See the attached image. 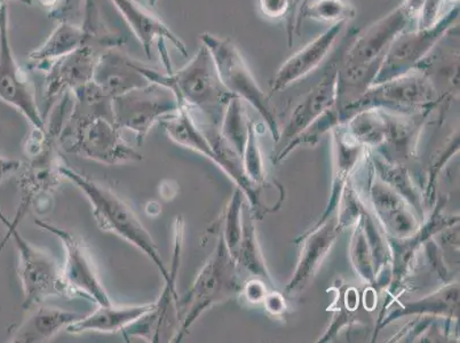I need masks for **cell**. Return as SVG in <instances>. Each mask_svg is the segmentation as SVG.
<instances>
[{
	"mask_svg": "<svg viewBox=\"0 0 460 343\" xmlns=\"http://www.w3.org/2000/svg\"><path fill=\"white\" fill-rule=\"evenodd\" d=\"M438 102L440 96L433 82L428 75L415 70L403 76L370 85L358 99L338 111L342 123L367 109L410 116L432 111Z\"/></svg>",
	"mask_w": 460,
	"mask_h": 343,
	"instance_id": "cell-5",
	"label": "cell"
},
{
	"mask_svg": "<svg viewBox=\"0 0 460 343\" xmlns=\"http://www.w3.org/2000/svg\"><path fill=\"white\" fill-rule=\"evenodd\" d=\"M58 144L68 154L104 165L137 163L144 159L136 148L124 140L114 121L103 117L75 121L66 119Z\"/></svg>",
	"mask_w": 460,
	"mask_h": 343,
	"instance_id": "cell-7",
	"label": "cell"
},
{
	"mask_svg": "<svg viewBox=\"0 0 460 343\" xmlns=\"http://www.w3.org/2000/svg\"><path fill=\"white\" fill-rule=\"evenodd\" d=\"M236 259L230 253L220 235L215 251L205 262L191 287L183 298L179 299L180 325L173 342H181L190 333L191 326L208 309L240 291Z\"/></svg>",
	"mask_w": 460,
	"mask_h": 343,
	"instance_id": "cell-4",
	"label": "cell"
},
{
	"mask_svg": "<svg viewBox=\"0 0 460 343\" xmlns=\"http://www.w3.org/2000/svg\"><path fill=\"white\" fill-rule=\"evenodd\" d=\"M155 303L133 305H99L95 312L82 316L74 323L66 326L70 334L86 332L116 333L122 332L128 326L140 320L142 316L152 311Z\"/></svg>",
	"mask_w": 460,
	"mask_h": 343,
	"instance_id": "cell-22",
	"label": "cell"
},
{
	"mask_svg": "<svg viewBox=\"0 0 460 343\" xmlns=\"http://www.w3.org/2000/svg\"><path fill=\"white\" fill-rule=\"evenodd\" d=\"M341 230L342 227L338 219L328 217L307 233L306 236L300 238L303 248L300 251L294 276L287 286L288 295L300 291L316 274L334 242L341 235Z\"/></svg>",
	"mask_w": 460,
	"mask_h": 343,
	"instance_id": "cell-17",
	"label": "cell"
},
{
	"mask_svg": "<svg viewBox=\"0 0 460 343\" xmlns=\"http://www.w3.org/2000/svg\"><path fill=\"white\" fill-rule=\"evenodd\" d=\"M424 2L403 0L354 40L339 69L338 100L349 90H353L349 103L365 93L377 73L385 52L396 37L407 31L410 24L418 20Z\"/></svg>",
	"mask_w": 460,
	"mask_h": 343,
	"instance_id": "cell-1",
	"label": "cell"
},
{
	"mask_svg": "<svg viewBox=\"0 0 460 343\" xmlns=\"http://www.w3.org/2000/svg\"><path fill=\"white\" fill-rule=\"evenodd\" d=\"M371 158L375 172L377 173L376 177L393 188L397 194L402 196V198L411 205L413 210H416L418 215L424 217L421 196L420 192H418L415 183H413L408 170L405 169L403 164L387 161L382 154H372Z\"/></svg>",
	"mask_w": 460,
	"mask_h": 343,
	"instance_id": "cell-27",
	"label": "cell"
},
{
	"mask_svg": "<svg viewBox=\"0 0 460 343\" xmlns=\"http://www.w3.org/2000/svg\"><path fill=\"white\" fill-rule=\"evenodd\" d=\"M62 0H37V3L40 4L44 10H48L49 13H51L54 10H57L58 5H60Z\"/></svg>",
	"mask_w": 460,
	"mask_h": 343,
	"instance_id": "cell-40",
	"label": "cell"
},
{
	"mask_svg": "<svg viewBox=\"0 0 460 343\" xmlns=\"http://www.w3.org/2000/svg\"><path fill=\"white\" fill-rule=\"evenodd\" d=\"M402 309H396L384 320L382 326L392 323L397 318L409 315H429L447 317V320H457L459 317V284L442 288L428 298L412 303H403Z\"/></svg>",
	"mask_w": 460,
	"mask_h": 343,
	"instance_id": "cell-25",
	"label": "cell"
},
{
	"mask_svg": "<svg viewBox=\"0 0 460 343\" xmlns=\"http://www.w3.org/2000/svg\"><path fill=\"white\" fill-rule=\"evenodd\" d=\"M7 228V238L13 240L19 252V276L23 288V311L29 312L46 300L81 298L79 293L66 283L62 267L45 251L36 248L21 235L18 228ZM6 238V240H7ZM6 240L0 245V252Z\"/></svg>",
	"mask_w": 460,
	"mask_h": 343,
	"instance_id": "cell-8",
	"label": "cell"
},
{
	"mask_svg": "<svg viewBox=\"0 0 460 343\" xmlns=\"http://www.w3.org/2000/svg\"><path fill=\"white\" fill-rule=\"evenodd\" d=\"M104 51L84 45L68 56L53 61L45 74V98L53 101L93 81L96 62Z\"/></svg>",
	"mask_w": 460,
	"mask_h": 343,
	"instance_id": "cell-14",
	"label": "cell"
},
{
	"mask_svg": "<svg viewBox=\"0 0 460 343\" xmlns=\"http://www.w3.org/2000/svg\"><path fill=\"white\" fill-rule=\"evenodd\" d=\"M111 2L127 21L149 58H152L155 41H157V44L162 41H170L180 54L183 57L188 56L185 43L157 15L142 6L137 0H111Z\"/></svg>",
	"mask_w": 460,
	"mask_h": 343,
	"instance_id": "cell-20",
	"label": "cell"
},
{
	"mask_svg": "<svg viewBox=\"0 0 460 343\" xmlns=\"http://www.w3.org/2000/svg\"><path fill=\"white\" fill-rule=\"evenodd\" d=\"M12 2H16L22 4V5L31 6L32 5V0H12Z\"/></svg>",
	"mask_w": 460,
	"mask_h": 343,
	"instance_id": "cell-41",
	"label": "cell"
},
{
	"mask_svg": "<svg viewBox=\"0 0 460 343\" xmlns=\"http://www.w3.org/2000/svg\"><path fill=\"white\" fill-rule=\"evenodd\" d=\"M31 315L11 329V341L41 343L51 340L61 330L81 318L76 312L40 304L31 309Z\"/></svg>",
	"mask_w": 460,
	"mask_h": 343,
	"instance_id": "cell-21",
	"label": "cell"
},
{
	"mask_svg": "<svg viewBox=\"0 0 460 343\" xmlns=\"http://www.w3.org/2000/svg\"><path fill=\"white\" fill-rule=\"evenodd\" d=\"M262 303H265L266 311L273 315H282L287 311L286 300L279 292L267 293Z\"/></svg>",
	"mask_w": 460,
	"mask_h": 343,
	"instance_id": "cell-38",
	"label": "cell"
},
{
	"mask_svg": "<svg viewBox=\"0 0 460 343\" xmlns=\"http://www.w3.org/2000/svg\"><path fill=\"white\" fill-rule=\"evenodd\" d=\"M58 173L73 182L90 200L100 228L131 242L157 266L164 282L170 279V270L163 261L156 242L128 204L109 188L100 186L68 166H58Z\"/></svg>",
	"mask_w": 460,
	"mask_h": 343,
	"instance_id": "cell-3",
	"label": "cell"
},
{
	"mask_svg": "<svg viewBox=\"0 0 460 343\" xmlns=\"http://www.w3.org/2000/svg\"><path fill=\"white\" fill-rule=\"evenodd\" d=\"M236 261L238 265L243 266L257 278L271 282L261 245H259L257 230L254 227L252 216L246 210L245 205H243V210H242V237L240 245H238Z\"/></svg>",
	"mask_w": 460,
	"mask_h": 343,
	"instance_id": "cell-28",
	"label": "cell"
},
{
	"mask_svg": "<svg viewBox=\"0 0 460 343\" xmlns=\"http://www.w3.org/2000/svg\"><path fill=\"white\" fill-rule=\"evenodd\" d=\"M350 261L359 277L375 286L376 273L374 258H372L369 242L367 240L361 216L358 220V227L355 228L352 241H350Z\"/></svg>",
	"mask_w": 460,
	"mask_h": 343,
	"instance_id": "cell-30",
	"label": "cell"
},
{
	"mask_svg": "<svg viewBox=\"0 0 460 343\" xmlns=\"http://www.w3.org/2000/svg\"><path fill=\"white\" fill-rule=\"evenodd\" d=\"M178 108V99L173 92L169 87L152 82L112 99L116 127L135 133L139 145L145 141L155 124L173 114Z\"/></svg>",
	"mask_w": 460,
	"mask_h": 343,
	"instance_id": "cell-10",
	"label": "cell"
},
{
	"mask_svg": "<svg viewBox=\"0 0 460 343\" xmlns=\"http://www.w3.org/2000/svg\"><path fill=\"white\" fill-rule=\"evenodd\" d=\"M137 64L139 61L119 48L106 49L96 62L93 82L111 99L146 86L150 82L137 69Z\"/></svg>",
	"mask_w": 460,
	"mask_h": 343,
	"instance_id": "cell-19",
	"label": "cell"
},
{
	"mask_svg": "<svg viewBox=\"0 0 460 343\" xmlns=\"http://www.w3.org/2000/svg\"><path fill=\"white\" fill-rule=\"evenodd\" d=\"M242 163H243L246 178L251 183L257 187L265 181V166H263L262 154L259 146L256 123L253 121L250 124L248 142H246Z\"/></svg>",
	"mask_w": 460,
	"mask_h": 343,
	"instance_id": "cell-32",
	"label": "cell"
},
{
	"mask_svg": "<svg viewBox=\"0 0 460 343\" xmlns=\"http://www.w3.org/2000/svg\"><path fill=\"white\" fill-rule=\"evenodd\" d=\"M20 167V161H16V159L0 157V182L10 177V175L14 174L15 172H18Z\"/></svg>",
	"mask_w": 460,
	"mask_h": 343,
	"instance_id": "cell-39",
	"label": "cell"
},
{
	"mask_svg": "<svg viewBox=\"0 0 460 343\" xmlns=\"http://www.w3.org/2000/svg\"><path fill=\"white\" fill-rule=\"evenodd\" d=\"M357 16V11L345 0H315L305 4L300 12L301 18H307L319 22H349Z\"/></svg>",
	"mask_w": 460,
	"mask_h": 343,
	"instance_id": "cell-29",
	"label": "cell"
},
{
	"mask_svg": "<svg viewBox=\"0 0 460 343\" xmlns=\"http://www.w3.org/2000/svg\"><path fill=\"white\" fill-rule=\"evenodd\" d=\"M84 7H85V0H62L57 10L49 15L58 22L69 21V22L82 24Z\"/></svg>",
	"mask_w": 460,
	"mask_h": 343,
	"instance_id": "cell-33",
	"label": "cell"
},
{
	"mask_svg": "<svg viewBox=\"0 0 460 343\" xmlns=\"http://www.w3.org/2000/svg\"><path fill=\"white\" fill-rule=\"evenodd\" d=\"M442 4L443 0H425L418 16L417 28H429L437 23L442 16L440 14Z\"/></svg>",
	"mask_w": 460,
	"mask_h": 343,
	"instance_id": "cell-35",
	"label": "cell"
},
{
	"mask_svg": "<svg viewBox=\"0 0 460 343\" xmlns=\"http://www.w3.org/2000/svg\"><path fill=\"white\" fill-rule=\"evenodd\" d=\"M347 22L332 24L315 40L308 43L300 51L288 57L276 73L271 82V91L279 92L288 89L292 84L307 77L314 70L319 68L332 51L338 37L341 35Z\"/></svg>",
	"mask_w": 460,
	"mask_h": 343,
	"instance_id": "cell-16",
	"label": "cell"
},
{
	"mask_svg": "<svg viewBox=\"0 0 460 343\" xmlns=\"http://www.w3.org/2000/svg\"><path fill=\"white\" fill-rule=\"evenodd\" d=\"M160 124L166 136L174 144L203 154L220 167V158L213 150L210 140L208 139L203 129L199 128L190 109L179 106L177 111L164 117L161 119Z\"/></svg>",
	"mask_w": 460,
	"mask_h": 343,
	"instance_id": "cell-24",
	"label": "cell"
},
{
	"mask_svg": "<svg viewBox=\"0 0 460 343\" xmlns=\"http://www.w3.org/2000/svg\"><path fill=\"white\" fill-rule=\"evenodd\" d=\"M250 124L243 100L234 96L225 109L217 136L241 159L243 158L246 142H248Z\"/></svg>",
	"mask_w": 460,
	"mask_h": 343,
	"instance_id": "cell-26",
	"label": "cell"
},
{
	"mask_svg": "<svg viewBox=\"0 0 460 343\" xmlns=\"http://www.w3.org/2000/svg\"><path fill=\"white\" fill-rule=\"evenodd\" d=\"M182 229V221L179 219L175 224L174 254L170 279L165 282L164 290L152 311L122 330L128 341L131 338H140L150 342H173L177 336L180 325L177 278L181 260Z\"/></svg>",
	"mask_w": 460,
	"mask_h": 343,
	"instance_id": "cell-11",
	"label": "cell"
},
{
	"mask_svg": "<svg viewBox=\"0 0 460 343\" xmlns=\"http://www.w3.org/2000/svg\"><path fill=\"white\" fill-rule=\"evenodd\" d=\"M370 199L376 216L391 238L405 240L415 235L421 227L411 211V205L377 177L371 181Z\"/></svg>",
	"mask_w": 460,
	"mask_h": 343,
	"instance_id": "cell-15",
	"label": "cell"
},
{
	"mask_svg": "<svg viewBox=\"0 0 460 343\" xmlns=\"http://www.w3.org/2000/svg\"><path fill=\"white\" fill-rule=\"evenodd\" d=\"M244 194L240 188L230 198L228 207L226 208L223 230L220 235L223 236L226 245H227L230 253L236 259L238 245H240L242 237V210L244 205Z\"/></svg>",
	"mask_w": 460,
	"mask_h": 343,
	"instance_id": "cell-31",
	"label": "cell"
},
{
	"mask_svg": "<svg viewBox=\"0 0 460 343\" xmlns=\"http://www.w3.org/2000/svg\"><path fill=\"white\" fill-rule=\"evenodd\" d=\"M259 8L266 18L287 19L291 10V0H259Z\"/></svg>",
	"mask_w": 460,
	"mask_h": 343,
	"instance_id": "cell-34",
	"label": "cell"
},
{
	"mask_svg": "<svg viewBox=\"0 0 460 343\" xmlns=\"http://www.w3.org/2000/svg\"><path fill=\"white\" fill-rule=\"evenodd\" d=\"M308 0H291V10L287 18V31L288 39V48L294 44V36L296 29H299L300 12Z\"/></svg>",
	"mask_w": 460,
	"mask_h": 343,
	"instance_id": "cell-36",
	"label": "cell"
},
{
	"mask_svg": "<svg viewBox=\"0 0 460 343\" xmlns=\"http://www.w3.org/2000/svg\"><path fill=\"white\" fill-rule=\"evenodd\" d=\"M8 19V0H0V101L15 108L33 128L44 129L45 120L35 92L12 49Z\"/></svg>",
	"mask_w": 460,
	"mask_h": 343,
	"instance_id": "cell-12",
	"label": "cell"
},
{
	"mask_svg": "<svg viewBox=\"0 0 460 343\" xmlns=\"http://www.w3.org/2000/svg\"><path fill=\"white\" fill-rule=\"evenodd\" d=\"M459 19V7L455 6L429 28L404 31L385 52L371 85L390 81L418 70L435 46L445 39Z\"/></svg>",
	"mask_w": 460,
	"mask_h": 343,
	"instance_id": "cell-9",
	"label": "cell"
},
{
	"mask_svg": "<svg viewBox=\"0 0 460 343\" xmlns=\"http://www.w3.org/2000/svg\"><path fill=\"white\" fill-rule=\"evenodd\" d=\"M200 41L211 53L220 81L226 89L256 109L273 139H281V128L270 96L259 85L237 46L232 40L221 39L210 32L202 33Z\"/></svg>",
	"mask_w": 460,
	"mask_h": 343,
	"instance_id": "cell-6",
	"label": "cell"
},
{
	"mask_svg": "<svg viewBox=\"0 0 460 343\" xmlns=\"http://www.w3.org/2000/svg\"><path fill=\"white\" fill-rule=\"evenodd\" d=\"M338 74L336 65L325 71L323 77L315 87H313L303 100L296 104L290 119L284 129L283 136L294 139L301 132L315 123L325 112L337 108L338 102Z\"/></svg>",
	"mask_w": 460,
	"mask_h": 343,
	"instance_id": "cell-18",
	"label": "cell"
},
{
	"mask_svg": "<svg viewBox=\"0 0 460 343\" xmlns=\"http://www.w3.org/2000/svg\"><path fill=\"white\" fill-rule=\"evenodd\" d=\"M35 224L62 242L66 251V262L62 270L66 283L79 293L81 298L93 301L98 305H111V300L99 277L93 259L83 238L44 220H36Z\"/></svg>",
	"mask_w": 460,
	"mask_h": 343,
	"instance_id": "cell-13",
	"label": "cell"
},
{
	"mask_svg": "<svg viewBox=\"0 0 460 343\" xmlns=\"http://www.w3.org/2000/svg\"><path fill=\"white\" fill-rule=\"evenodd\" d=\"M243 293L250 303H261L267 295V287L261 278L251 279L245 284Z\"/></svg>",
	"mask_w": 460,
	"mask_h": 343,
	"instance_id": "cell-37",
	"label": "cell"
},
{
	"mask_svg": "<svg viewBox=\"0 0 460 343\" xmlns=\"http://www.w3.org/2000/svg\"><path fill=\"white\" fill-rule=\"evenodd\" d=\"M89 44V33L83 24L60 21L45 43L29 54V69L44 71L58 58L68 56L82 46Z\"/></svg>",
	"mask_w": 460,
	"mask_h": 343,
	"instance_id": "cell-23",
	"label": "cell"
},
{
	"mask_svg": "<svg viewBox=\"0 0 460 343\" xmlns=\"http://www.w3.org/2000/svg\"><path fill=\"white\" fill-rule=\"evenodd\" d=\"M137 69L149 82L169 87L179 106L199 111L212 125H220L226 107L235 96L220 81L211 53L203 44L183 68L172 73H161L142 62Z\"/></svg>",
	"mask_w": 460,
	"mask_h": 343,
	"instance_id": "cell-2",
	"label": "cell"
},
{
	"mask_svg": "<svg viewBox=\"0 0 460 343\" xmlns=\"http://www.w3.org/2000/svg\"><path fill=\"white\" fill-rule=\"evenodd\" d=\"M447 2L454 3V4H458L459 0H447Z\"/></svg>",
	"mask_w": 460,
	"mask_h": 343,
	"instance_id": "cell-42",
	"label": "cell"
}]
</instances>
